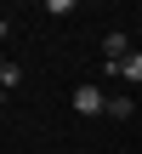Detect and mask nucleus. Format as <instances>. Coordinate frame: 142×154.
Returning <instances> with one entry per match:
<instances>
[{
  "mask_svg": "<svg viewBox=\"0 0 142 154\" xmlns=\"http://www.w3.org/2000/svg\"><path fill=\"white\" fill-rule=\"evenodd\" d=\"M74 109H80V114H108L102 86H91V80H85V86H74Z\"/></svg>",
  "mask_w": 142,
  "mask_h": 154,
  "instance_id": "1",
  "label": "nucleus"
},
{
  "mask_svg": "<svg viewBox=\"0 0 142 154\" xmlns=\"http://www.w3.org/2000/svg\"><path fill=\"white\" fill-rule=\"evenodd\" d=\"M102 57H108V69H114V63H125V57H131V40H125L120 29H114V34H102Z\"/></svg>",
  "mask_w": 142,
  "mask_h": 154,
  "instance_id": "2",
  "label": "nucleus"
},
{
  "mask_svg": "<svg viewBox=\"0 0 142 154\" xmlns=\"http://www.w3.org/2000/svg\"><path fill=\"white\" fill-rule=\"evenodd\" d=\"M114 74H120L125 86H142V51H131L125 63H114Z\"/></svg>",
  "mask_w": 142,
  "mask_h": 154,
  "instance_id": "3",
  "label": "nucleus"
},
{
  "mask_svg": "<svg viewBox=\"0 0 142 154\" xmlns=\"http://www.w3.org/2000/svg\"><path fill=\"white\" fill-rule=\"evenodd\" d=\"M108 114H114V120H131V114H137L131 91H114V97H108Z\"/></svg>",
  "mask_w": 142,
  "mask_h": 154,
  "instance_id": "4",
  "label": "nucleus"
},
{
  "mask_svg": "<svg viewBox=\"0 0 142 154\" xmlns=\"http://www.w3.org/2000/svg\"><path fill=\"white\" fill-rule=\"evenodd\" d=\"M17 80H23V69H17V63H6V57H0V86H6V91H11V86H17Z\"/></svg>",
  "mask_w": 142,
  "mask_h": 154,
  "instance_id": "5",
  "label": "nucleus"
},
{
  "mask_svg": "<svg viewBox=\"0 0 142 154\" xmlns=\"http://www.w3.org/2000/svg\"><path fill=\"white\" fill-rule=\"evenodd\" d=\"M0 109H6V86H0Z\"/></svg>",
  "mask_w": 142,
  "mask_h": 154,
  "instance_id": "6",
  "label": "nucleus"
},
{
  "mask_svg": "<svg viewBox=\"0 0 142 154\" xmlns=\"http://www.w3.org/2000/svg\"><path fill=\"white\" fill-rule=\"evenodd\" d=\"M0 23H6V11H0Z\"/></svg>",
  "mask_w": 142,
  "mask_h": 154,
  "instance_id": "7",
  "label": "nucleus"
}]
</instances>
